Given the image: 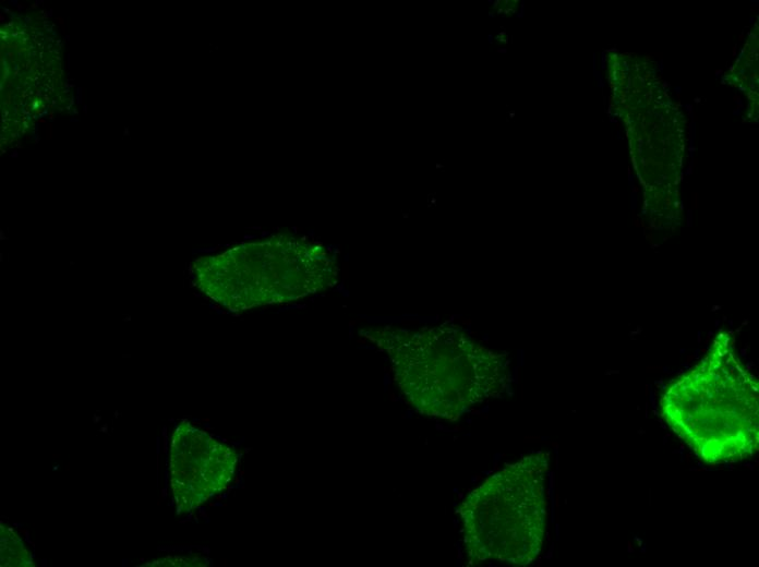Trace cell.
I'll use <instances>...</instances> for the list:
<instances>
[{
    "label": "cell",
    "instance_id": "cell-1",
    "mask_svg": "<svg viewBox=\"0 0 759 567\" xmlns=\"http://www.w3.org/2000/svg\"><path fill=\"white\" fill-rule=\"evenodd\" d=\"M675 434L708 463L751 457L758 449L757 384L727 349H714L661 400Z\"/></svg>",
    "mask_w": 759,
    "mask_h": 567
},
{
    "label": "cell",
    "instance_id": "cell-2",
    "mask_svg": "<svg viewBox=\"0 0 759 567\" xmlns=\"http://www.w3.org/2000/svg\"><path fill=\"white\" fill-rule=\"evenodd\" d=\"M201 268L202 288L237 310L304 297L322 289L329 273L324 255L314 253L261 254L241 261L228 256Z\"/></svg>",
    "mask_w": 759,
    "mask_h": 567
},
{
    "label": "cell",
    "instance_id": "cell-3",
    "mask_svg": "<svg viewBox=\"0 0 759 567\" xmlns=\"http://www.w3.org/2000/svg\"><path fill=\"white\" fill-rule=\"evenodd\" d=\"M237 455L228 445L189 424L178 426L170 447V483L176 503L191 510L224 491Z\"/></svg>",
    "mask_w": 759,
    "mask_h": 567
},
{
    "label": "cell",
    "instance_id": "cell-4",
    "mask_svg": "<svg viewBox=\"0 0 759 567\" xmlns=\"http://www.w3.org/2000/svg\"><path fill=\"white\" fill-rule=\"evenodd\" d=\"M2 546L7 547V550H2V556L14 554L16 565H27V562H29L28 553L24 550L23 543H21L20 539L14 533L9 540L4 541V545L2 544Z\"/></svg>",
    "mask_w": 759,
    "mask_h": 567
}]
</instances>
